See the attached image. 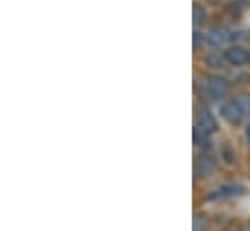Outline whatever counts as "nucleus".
Masks as SVG:
<instances>
[{
	"instance_id": "nucleus-1",
	"label": "nucleus",
	"mask_w": 250,
	"mask_h": 231,
	"mask_svg": "<svg viewBox=\"0 0 250 231\" xmlns=\"http://www.w3.org/2000/svg\"><path fill=\"white\" fill-rule=\"evenodd\" d=\"M221 116L229 122V124H239L245 116V109H243V103L237 101V99H229L221 105Z\"/></svg>"
},
{
	"instance_id": "nucleus-2",
	"label": "nucleus",
	"mask_w": 250,
	"mask_h": 231,
	"mask_svg": "<svg viewBox=\"0 0 250 231\" xmlns=\"http://www.w3.org/2000/svg\"><path fill=\"white\" fill-rule=\"evenodd\" d=\"M206 90H208L209 99H221V97H225V95L229 93V84H227V80L221 78V76H211V78L208 80Z\"/></svg>"
},
{
	"instance_id": "nucleus-3",
	"label": "nucleus",
	"mask_w": 250,
	"mask_h": 231,
	"mask_svg": "<svg viewBox=\"0 0 250 231\" xmlns=\"http://www.w3.org/2000/svg\"><path fill=\"white\" fill-rule=\"evenodd\" d=\"M215 169H217V165H215V160H213V158H209V156H200V158L196 160L194 173H196L198 179H200V177H209V175H213Z\"/></svg>"
},
{
	"instance_id": "nucleus-4",
	"label": "nucleus",
	"mask_w": 250,
	"mask_h": 231,
	"mask_svg": "<svg viewBox=\"0 0 250 231\" xmlns=\"http://www.w3.org/2000/svg\"><path fill=\"white\" fill-rule=\"evenodd\" d=\"M215 128H217V122H215L213 115L208 109H202L198 113V118H196V130H200L204 134H211Z\"/></svg>"
},
{
	"instance_id": "nucleus-5",
	"label": "nucleus",
	"mask_w": 250,
	"mask_h": 231,
	"mask_svg": "<svg viewBox=\"0 0 250 231\" xmlns=\"http://www.w3.org/2000/svg\"><path fill=\"white\" fill-rule=\"evenodd\" d=\"M229 39H231V33H229L225 27H211V29L206 33V41H208L211 47H221V45H225Z\"/></svg>"
},
{
	"instance_id": "nucleus-6",
	"label": "nucleus",
	"mask_w": 250,
	"mask_h": 231,
	"mask_svg": "<svg viewBox=\"0 0 250 231\" xmlns=\"http://www.w3.org/2000/svg\"><path fill=\"white\" fill-rule=\"evenodd\" d=\"M243 192H245V188L241 185H225V186L215 188V192H211L208 198L209 200H215V198H231V196H241Z\"/></svg>"
},
{
	"instance_id": "nucleus-7",
	"label": "nucleus",
	"mask_w": 250,
	"mask_h": 231,
	"mask_svg": "<svg viewBox=\"0 0 250 231\" xmlns=\"http://www.w3.org/2000/svg\"><path fill=\"white\" fill-rule=\"evenodd\" d=\"M225 58H227V62H231V64H235V66H241V64H245V62L249 60V53H247L243 47H231V49L225 53Z\"/></svg>"
},
{
	"instance_id": "nucleus-8",
	"label": "nucleus",
	"mask_w": 250,
	"mask_h": 231,
	"mask_svg": "<svg viewBox=\"0 0 250 231\" xmlns=\"http://www.w3.org/2000/svg\"><path fill=\"white\" fill-rule=\"evenodd\" d=\"M225 60H227V58L223 57L221 53H211V55L206 57V64L211 66V68H221V66L225 64Z\"/></svg>"
},
{
	"instance_id": "nucleus-9",
	"label": "nucleus",
	"mask_w": 250,
	"mask_h": 231,
	"mask_svg": "<svg viewBox=\"0 0 250 231\" xmlns=\"http://www.w3.org/2000/svg\"><path fill=\"white\" fill-rule=\"evenodd\" d=\"M206 18V12L200 8V6H194V25L202 23V20Z\"/></svg>"
},
{
	"instance_id": "nucleus-10",
	"label": "nucleus",
	"mask_w": 250,
	"mask_h": 231,
	"mask_svg": "<svg viewBox=\"0 0 250 231\" xmlns=\"http://www.w3.org/2000/svg\"><path fill=\"white\" fill-rule=\"evenodd\" d=\"M204 230H206V220L200 218V216H196L194 218V231H204Z\"/></svg>"
},
{
	"instance_id": "nucleus-11",
	"label": "nucleus",
	"mask_w": 250,
	"mask_h": 231,
	"mask_svg": "<svg viewBox=\"0 0 250 231\" xmlns=\"http://www.w3.org/2000/svg\"><path fill=\"white\" fill-rule=\"evenodd\" d=\"M223 158H225V162H227V163H231V162H233V154H231L229 146H225V148H223Z\"/></svg>"
},
{
	"instance_id": "nucleus-12",
	"label": "nucleus",
	"mask_w": 250,
	"mask_h": 231,
	"mask_svg": "<svg viewBox=\"0 0 250 231\" xmlns=\"http://www.w3.org/2000/svg\"><path fill=\"white\" fill-rule=\"evenodd\" d=\"M200 39H202V33H200V31H194V49H198Z\"/></svg>"
},
{
	"instance_id": "nucleus-13",
	"label": "nucleus",
	"mask_w": 250,
	"mask_h": 231,
	"mask_svg": "<svg viewBox=\"0 0 250 231\" xmlns=\"http://www.w3.org/2000/svg\"><path fill=\"white\" fill-rule=\"evenodd\" d=\"M245 134H247V142L250 144V122H249V126H247V132H245Z\"/></svg>"
},
{
	"instance_id": "nucleus-14",
	"label": "nucleus",
	"mask_w": 250,
	"mask_h": 231,
	"mask_svg": "<svg viewBox=\"0 0 250 231\" xmlns=\"http://www.w3.org/2000/svg\"><path fill=\"white\" fill-rule=\"evenodd\" d=\"M249 62H250V53H249Z\"/></svg>"
},
{
	"instance_id": "nucleus-15",
	"label": "nucleus",
	"mask_w": 250,
	"mask_h": 231,
	"mask_svg": "<svg viewBox=\"0 0 250 231\" xmlns=\"http://www.w3.org/2000/svg\"><path fill=\"white\" fill-rule=\"evenodd\" d=\"M211 2H217V0H211Z\"/></svg>"
}]
</instances>
